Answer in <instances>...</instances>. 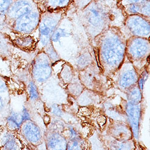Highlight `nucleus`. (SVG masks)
<instances>
[{
	"label": "nucleus",
	"instance_id": "obj_1",
	"mask_svg": "<svg viewBox=\"0 0 150 150\" xmlns=\"http://www.w3.org/2000/svg\"><path fill=\"white\" fill-rule=\"evenodd\" d=\"M93 41L102 73L106 77L113 76L126 59V37L121 28L110 27Z\"/></svg>",
	"mask_w": 150,
	"mask_h": 150
},
{
	"label": "nucleus",
	"instance_id": "obj_2",
	"mask_svg": "<svg viewBox=\"0 0 150 150\" xmlns=\"http://www.w3.org/2000/svg\"><path fill=\"white\" fill-rule=\"evenodd\" d=\"M110 1L91 0L89 3L81 8V22L86 34L92 40L107 28L110 27H118V23L122 27L117 20V15L124 13V11L119 6L117 7L114 4L109 5Z\"/></svg>",
	"mask_w": 150,
	"mask_h": 150
},
{
	"label": "nucleus",
	"instance_id": "obj_3",
	"mask_svg": "<svg viewBox=\"0 0 150 150\" xmlns=\"http://www.w3.org/2000/svg\"><path fill=\"white\" fill-rule=\"evenodd\" d=\"M66 9L40 12V18L37 27L39 33V40L36 49L45 52L52 64L61 59L53 46L52 37L64 17Z\"/></svg>",
	"mask_w": 150,
	"mask_h": 150
},
{
	"label": "nucleus",
	"instance_id": "obj_4",
	"mask_svg": "<svg viewBox=\"0 0 150 150\" xmlns=\"http://www.w3.org/2000/svg\"><path fill=\"white\" fill-rule=\"evenodd\" d=\"M150 52L149 39L130 37L127 39L126 58L135 67L146 62Z\"/></svg>",
	"mask_w": 150,
	"mask_h": 150
},
{
	"label": "nucleus",
	"instance_id": "obj_5",
	"mask_svg": "<svg viewBox=\"0 0 150 150\" xmlns=\"http://www.w3.org/2000/svg\"><path fill=\"white\" fill-rule=\"evenodd\" d=\"M121 28L124 29V31L121 30L127 39L130 37L149 39V18L140 15H127Z\"/></svg>",
	"mask_w": 150,
	"mask_h": 150
},
{
	"label": "nucleus",
	"instance_id": "obj_6",
	"mask_svg": "<svg viewBox=\"0 0 150 150\" xmlns=\"http://www.w3.org/2000/svg\"><path fill=\"white\" fill-rule=\"evenodd\" d=\"M78 74L85 88L99 94L105 91L106 76L95 62L84 70L78 71Z\"/></svg>",
	"mask_w": 150,
	"mask_h": 150
},
{
	"label": "nucleus",
	"instance_id": "obj_7",
	"mask_svg": "<svg viewBox=\"0 0 150 150\" xmlns=\"http://www.w3.org/2000/svg\"><path fill=\"white\" fill-rule=\"evenodd\" d=\"M30 74L37 85L45 83L52 76V63L43 51H39L33 61Z\"/></svg>",
	"mask_w": 150,
	"mask_h": 150
},
{
	"label": "nucleus",
	"instance_id": "obj_8",
	"mask_svg": "<svg viewBox=\"0 0 150 150\" xmlns=\"http://www.w3.org/2000/svg\"><path fill=\"white\" fill-rule=\"evenodd\" d=\"M115 82L118 88L124 93L137 84L139 73L133 64L128 59L123 62L119 69L114 73Z\"/></svg>",
	"mask_w": 150,
	"mask_h": 150
},
{
	"label": "nucleus",
	"instance_id": "obj_9",
	"mask_svg": "<svg viewBox=\"0 0 150 150\" xmlns=\"http://www.w3.org/2000/svg\"><path fill=\"white\" fill-rule=\"evenodd\" d=\"M40 18V11L38 8L15 21L10 26L11 31L18 34L31 35L37 29Z\"/></svg>",
	"mask_w": 150,
	"mask_h": 150
},
{
	"label": "nucleus",
	"instance_id": "obj_10",
	"mask_svg": "<svg viewBox=\"0 0 150 150\" xmlns=\"http://www.w3.org/2000/svg\"><path fill=\"white\" fill-rule=\"evenodd\" d=\"M126 122L130 127L133 137L136 142L138 141L142 120L143 108L142 103L134 104L126 100L124 105Z\"/></svg>",
	"mask_w": 150,
	"mask_h": 150
},
{
	"label": "nucleus",
	"instance_id": "obj_11",
	"mask_svg": "<svg viewBox=\"0 0 150 150\" xmlns=\"http://www.w3.org/2000/svg\"><path fill=\"white\" fill-rule=\"evenodd\" d=\"M30 120H33L32 115L27 106L22 105V107L18 110L10 105L5 124L8 130L15 132L19 131L23 122Z\"/></svg>",
	"mask_w": 150,
	"mask_h": 150
},
{
	"label": "nucleus",
	"instance_id": "obj_12",
	"mask_svg": "<svg viewBox=\"0 0 150 150\" xmlns=\"http://www.w3.org/2000/svg\"><path fill=\"white\" fill-rule=\"evenodd\" d=\"M38 8V3L35 0H14L8 10L6 20L10 27L18 18Z\"/></svg>",
	"mask_w": 150,
	"mask_h": 150
},
{
	"label": "nucleus",
	"instance_id": "obj_13",
	"mask_svg": "<svg viewBox=\"0 0 150 150\" xmlns=\"http://www.w3.org/2000/svg\"><path fill=\"white\" fill-rule=\"evenodd\" d=\"M19 131L23 138L34 146H39L44 142V134L41 128L33 120L23 122Z\"/></svg>",
	"mask_w": 150,
	"mask_h": 150
},
{
	"label": "nucleus",
	"instance_id": "obj_14",
	"mask_svg": "<svg viewBox=\"0 0 150 150\" xmlns=\"http://www.w3.org/2000/svg\"><path fill=\"white\" fill-rule=\"evenodd\" d=\"M106 133L118 141L134 139L131 129L126 122L113 120L109 124Z\"/></svg>",
	"mask_w": 150,
	"mask_h": 150
},
{
	"label": "nucleus",
	"instance_id": "obj_15",
	"mask_svg": "<svg viewBox=\"0 0 150 150\" xmlns=\"http://www.w3.org/2000/svg\"><path fill=\"white\" fill-rule=\"evenodd\" d=\"M68 140L61 132L47 130L44 134L46 150H66Z\"/></svg>",
	"mask_w": 150,
	"mask_h": 150
},
{
	"label": "nucleus",
	"instance_id": "obj_16",
	"mask_svg": "<svg viewBox=\"0 0 150 150\" xmlns=\"http://www.w3.org/2000/svg\"><path fill=\"white\" fill-rule=\"evenodd\" d=\"M100 137L106 150H135L137 146L134 139L118 141L106 133L102 134Z\"/></svg>",
	"mask_w": 150,
	"mask_h": 150
},
{
	"label": "nucleus",
	"instance_id": "obj_17",
	"mask_svg": "<svg viewBox=\"0 0 150 150\" xmlns=\"http://www.w3.org/2000/svg\"><path fill=\"white\" fill-rule=\"evenodd\" d=\"M9 36L14 46L22 51L29 52L36 49L37 43L31 35H22L11 33Z\"/></svg>",
	"mask_w": 150,
	"mask_h": 150
},
{
	"label": "nucleus",
	"instance_id": "obj_18",
	"mask_svg": "<svg viewBox=\"0 0 150 150\" xmlns=\"http://www.w3.org/2000/svg\"><path fill=\"white\" fill-rule=\"evenodd\" d=\"M22 145L13 132L4 130L0 136V150H22Z\"/></svg>",
	"mask_w": 150,
	"mask_h": 150
},
{
	"label": "nucleus",
	"instance_id": "obj_19",
	"mask_svg": "<svg viewBox=\"0 0 150 150\" xmlns=\"http://www.w3.org/2000/svg\"><path fill=\"white\" fill-rule=\"evenodd\" d=\"M71 0H39L38 3L40 12L66 9L70 4Z\"/></svg>",
	"mask_w": 150,
	"mask_h": 150
},
{
	"label": "nucleus",
	"instance_id": "obj_20",
	"mask_svg": "<svg viewBox=\"0 0 150 150\" xmlns=\"http://www.w3.org/2000/svg\"><path fill=\"white\" fill-rule=\"evenodd\" d=\"M104 106L105 113L112 120L126 122L124 107L121 108L110 102H106L104 103Z\"/></svg>",
	"mask_w": 150,
	"mask_h": 150
},
{
	"label": "nucleus",
	"instance_id": "obj_21",
	"mask_svg": "<svg viewBox=\"0 0 150 150\" xmlns=\"http://www.w3.org/2000/svg\"><path fill=\"white\" fill-rule=\"evenodd\" d=\"M94 62V57L88 49H85L77 56L75 60V69L81 71Z\"/></svg>",
	"mask_w": 150,
	"mask_h": 150
},
{
	"label": "nucleus",
	"instance_id": "obj_22",
	"mask_svg": "<svg viewBox=\"0 0 150 150\" xmlns=\"http://www.w3.org/2000/svg\"><path fill=\"white\" fill-rule=\"evenodd\" d=\"M78 102L81 106H90L98 103L100 100V94L86 89L77 97Z\"/></svg>",
	"mask_w": 150,
	"mask_h": 150
},
{
	"label": "nucleus",
	"instance_id": "obj_23",
	"mask_svg": "<svg viewBox=\"0 0 150 150\" xmlns=\"http://www.w3.org/2000/svg\"><path fill=\"white\" fill-rule=\"evenodd\" d=\"M14 47L8 34L0 33V57L4 58H10Z\"/></svg>",
	"mask_w": 150,
	"mask_h": 150
},
{
	"label": "nucleus",
	"instance_id": "obj_24",
	"mask_svg": "<svg viewBox=\"0 0 150 150\" xmlns=\"http://www.w3.org/2000/svg\"><path fill=\"white\" fill-rule=\"evenodd\" d=\"M78 71L74 69L71 65L66 63L59 73V77L61 82L65 85H68L76 76Z\"/></svg>",
	"mask_w": 150,
	"mask_h": 150
},
{
	"label": "nucleus",
	"instance_id": "obj_25",
	"mask_svg": "<svg viewBox=\"0 0 150 150\" xmlns=\"http://www.w3.org/2000/svg\"><path fill=\"white\" fill-rule=\"evenodd\" d=\"M89 142L83 137L79 136L75 138L69 139L66 150H88Z\"/></svg>",
	"mask_w": 150,
	"mask_h": 150
},
{
	"label": "nucleus",
	"instance_id": "obj_26",
	"mask_svg": "<svg viewBox=\"0 0 150 150\" xmlns=\"http://www.w3.org/2000/svg\"><path fill=\"white\" fill-rule=\"evenodd\" d=\"M84 90L85 87L79 79L78 73L74 79L67 85V90L72 97L77 98Z\"/></svg>",
	"mask_w": 150,
	"mask_h": 150
},
{
	"label": "nucleus",
	"instance_id": "obj_27",
	"mask_svg": "<svg viewBox=\"0 0 150 150\" xmlns=\"http://www.w3.org/2000/svg\"><path fill=\"white\" fill-rule=\"evenodd\" d=\"M127 101L134 103L139 104L142 102L143 95L142 91H141L137 84L132 86L129 89L126 93Z\"/></svg>",
	"mask_w": 150,
	"mask_h": 150
},
{
	"label": "nucleus",
	"instance_id": "obj_28",
	"mask_svg": "<svg viewBox=\"0 0 150 150\" xmlns=\"http://www.w3.org/2000/svg\"><path fill=\"white\" fill-rule=\"evenodd\" d=\"M9 93L0 94V124H5L10 106Z\"/></svg>",
	"mask_w": 150,
	"mask_h": 150
},
{
	"label": "nucleus",
	"instance_id": "obj_29",
	"mask_svg": "<svg viewBox=\"0 0 150 150\" xmlns=\"http://www.w3.org/2000/svg\"><path fill=\"white\" fill-rule=\"evenodd\" d=\"M27 92L29 100L31 102H35L40 98V93L38 87L35 82L31 79L27 83Z\"/></svg>",
	"mask_w": 150,
	"mask_h": 150
},
{
	"label": "nucleus",
	"instance_id": "obj_30",
	"mask_svg": "<svg viewBox=\"0 0 150 150\" xmlns=\"http://www.w3.org/2000/svg\"><path fill=\"white\" fill-rule=\"evenodd\" d=\"M62 133L67 137V140L81 136V134L76 128L71 124H66V126Z\"/></svg>",
	"mask_w": 150,
	"mask_h": 150
},
{
	"label": "nucleus",
	"instance_id": "obj_31",
	"mask_svg": "<svg viewBox=\"0 0 150 150\" xmlns=\"http://www.w3.org/2000/svg\"><path fill=\"white\" fill-rule=\"evenodd\" d=\"M49 112L53 118L62 119L64 115L63 108L57 103H54L49 107Z\"/></svg>",
	"mask_w": 150,
	"mask_h": 150
},
{
	"label": "nucleus",
	"instance_id": "obj_32",
	"mask_svg": "<svg viewBox=\"0 0 150 150\" xmlns=\"http://www.w3.org/2000/svg\"><path fill=\"white\" fill-rule=\"evenodd\" d=\"M14 0H0V18H6V14Z\"/></svg>",
	"mask_w": 150,
	"mask_h": 150
},
{
	"label": "nucleus",
	"instance_id": "obj_33",
	"mask_svg": "<svg viewBox=\"0 0 150 150\" xmlns=\"http://www.w3.org/2000/svg\"><path fill=\"white\" fill-rule=\"evenodd\" d=\"M149 76V73L146 69L143 70L141 73L139 74V78L137 81V85L139 87L141 91H143L144 85L147 81Z\"/></svg>",
	"mask_w": 150,
	"mask_h": 150
},
{
	"label": "nucleus",
	"instance_id": "obj_34",
	"mask_svg": "<svg viewBox=\"0 0 150 150\" xmlns=\"http://www.w3.org/2000/svg\"><path fill=\"white\" fill-rule=\"evenodd\" d=\"M11 33V28L7 23L6 18H0V33L6 34L9 35Z\"/></svg>",
	"mask_w": 150,
	"mask_h": 150
},
{
	"label": "nucleus",
	"instance_id": "obj_35",
	"mask_svg": "<svg viewBox=\"0 0 150 150\" xmlns=\"http://www.w3.org/2000/svg\"><path fill=\"white\" fill-rule=\"evenodd\" d=\"M148 0H119L117 4L120 7H123L129 4H141Z\"/></svg>",
	"mask_w": 150,
	"mask_h": 150
},
{
	"label": "nucleus",
	"instance_id": "obj_36",
	"mask_svg": "<svg viewBox=\"0 0 150 150\" xmlns=\"http://www.w3.org/2000/svg\"><path fill=\"white\" fill-rule=\"evenodd\" d=\"M140 15L149 18V0L141 4Z\"/></svg>",
	"mask_w": 150,
	"mask_h": 150
},
{
	"label": "nucleus",
	"instance_id": "obj_37",
	"mask_svg": "<svg viewBox=\"0 0 150 150\" xmlns=\"http://www.w3.org/2000/svg\"><path fill=\"white\" fill-rule=\"evenodd\" d=\"M8 93V87L5 79L0 76V94Z\"/></svg>",
	"mask_w": 150,
	"mask_h": 150
},
{
	"label": "nucleus",
	"instance_id": "obj_38",
	"mask_svg": "<svg viewBox=\"0 0 150 150\" xmlns=\"http://www.w3.org/2000/svg\"><path fill=\"white\" fill-rule=\"evenodd\" d=\"M22 150H23V149H22Z\"/></svg>",
	"mask_w": 150,
	"mask_h": 150
}]
</instances>
